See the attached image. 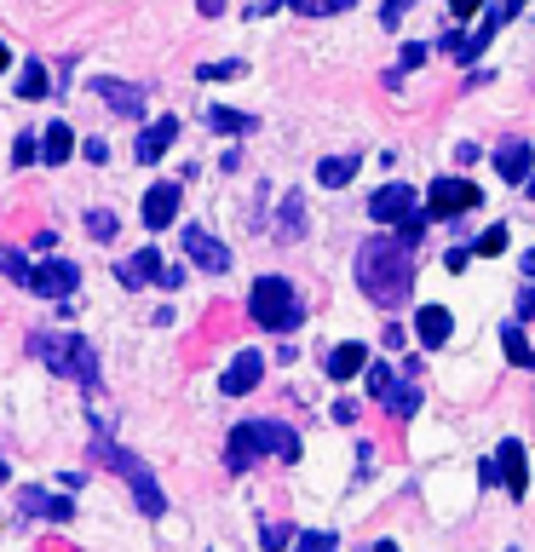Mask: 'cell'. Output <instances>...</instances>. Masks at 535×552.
<instances>
[{
	"label": "cell",
	"mask_w": 535,
	"mask_h": 552,
	"mask_svg": "<svg viewBox=\"0 0 535 552\" xmlns=\"http://www.w3.org/2000/svg\"><path fill=\"white\" fill-rule=\"evenodd\" d=\"M357 282H363V294L380 311L403 305V299L415 294V248L403 236H369L357 248Z\"/></svg>",
	"instance_id": "obj_1"
},
{
	"label": "cell",
	"mask_w": 535,
	"mask_h": 552,
	"mask_svg": "<svg viewBox=\"0 0 535 552\" xmlns=\"http://www.w3.org/2000/svg\"><path fill=\"white\" fill-rule=\"evenodd\" d=\"M93 449H98V460H104V466H110V472H116L127 489H133V501H139L144 518H162V512H167V495H162V483L150 478V466H144L139 455H127V449H116L110 437H93Z\"/></svg>",
	"instance_id": "obj_2"
},
{
	"label": "cell",
	"mask_w": 535,
	"mask_h": 552,
	"mask_svg": "<svg viewBox=\"0 0 535 552\" xmlns=\"http://www.w3.org/2000/svg\"><path fill=\"white\" fill-rule=\"evenodd\" d=\"M35 345V357L52 368V374H64L75 386H93L98 380V345L87 334H52V340H29Z\"/></svg>",
	"instance_id": "obj_3"
},
{
	"label": "cell",
	"mask_w": 535,
	"mask_h": 552,
	"mask_svg": "<svg viewBox=\"0 0 535 552\" xmlns=\"http://www.w3.org/2000/svg\"><path fill=\"white\" fill-rule=\"evenodd\" d=\"M248 311H254L259 328H271V334H288V328H300V294H294V282L288 276H259L254 294H248Z\"/></svg>",
	"instance_id": "obj_4"
},
{
	"label": "cell",
	"mask_w": 535,
	"mask_h": 552,
	"mask_svg": "<svg viewBox=\"0 0 535 552\" xmlns=\"http://www.w3.org/2000/svg\"><path fill=\"white\" fill-rule=\"evenodd\" d=\"M478 202H484V190L472 179H438L432 196H426V213L432 219H455V213H466V207H478Z\"/></svg>",
	"instance_id": "obj_5"
},
{
	"label": "cell",
	"mask_w": 535,
	"mask_h": 552,
	"mask_svg": "<svg viewBox=\"0 0 535 552\" xmlns=\"http://www.w3.org/2000/svg\"><path fill=\"white\" fill-rule=\"evenodd\" d=\"M179 242H185V259L196 265V271H208V276H225V271H231V248H225L219 236H208V230L190 225Z\"/></svg>",
	"instance_id": "obj_6"
},
{
	"label": "cell",
	"mask_w": 535,
	"mask_h": 552,
	"mask_svg": "<svg viewBox=\"0 0 535 552\" xmlns=\"http://www.w3.org/2000/svg\"><path fill=\"white\" fill-rule=\"evenodd\" d=\"M484 483H507L512 495L530 489V466H524V443H518V437H507V443L495 449V466H484Z\"/></svg>",
	"instance_id": "obj_7"
},
{
	"label": "cell",
	"mask_w": 535,
	"mask_h": 552,
	"mask_svg": "<svg viewBox=\"0 0 535 552\" xmlns=\"http://www.w3.org/2000/svg\"><path fill=\"white\" fill-rule=\"evenodd\" d=\"M75 282H81V271H75L70 259H47V265H29V288L41 299H70Z\"/></svg>",
	"instance_id": "obj_8"
},
{
	"label": "cell",
	"mask_w": 535,
	"mask_h": 552,
	"mask_svg": "<svg viewBox=\"0 0 535 552\" xmlns=\"http://www.w3.org/2000/svg\"><path fill=\"white\" fill-rule=\"evenodd\" d=\"M248 432H254V449H259V455H277V460H300V437L288 432L282 420H248Z\"/></svg>",
	"instance_id": "obj_9"
},
{
	"label": "cell",
	"mask_w": 535,
	"mask_h": 552,
	"mask_svg": "<svg viewBox=\"0 0 535 552\" xmlns=\"http://www.w3.org/2000/svg\"><path fill=\"white\" fill-rule=\"evenodd\" d=\"M409 213H415V190L409 184H386V190L369 196V219H380V225H403Z\"/></svg>",
	"instance_id": "obj_10"
},
{
	"label": "cell",
	"mask_w": 535,
	"mask_h": 552,
	"mask_svg": "<svg viewBox=\"0 0 535 552\" xmlns=\"http://www.w3.org/2000/svg\"><path fill=\"white\" fill-rule=\"evenodd\" d=\"M259 374H265V357H259V351H236L231 368L219 374V391H225V397H242V391L259 386Z\"/></svg>",
	"instance_id": "obj_11"
},
{
	"label": "cell",
	"mask_w": 535,
	"mask_h": 552,
	"mask_svg": "<svg viewBox=\"0 0 535 552\" xmlns=\"http://www.w3.org/2000/svg\"><path fill=\"white\" fill-rule=\"evenodd\" d=\"M179 219V184H150L144 190V230H167Z\"/></svg>",
	"instance_id": "obj_12"
},
{
	"label": "cell",
	"mask_w": 535,
	"mask_h": 552,
	"mask_svg": "<svg viewBox=\"0 0 535 552\" xmlns=\"http://www.w3.org/2000/svg\"><path fill=\"white\" fill-rule=\"evenodd\" d=\"M93 98H104L116 115H144V87H133V81H116V75H98V81H93Z\"/></svg>",
	"instance_id": "obj_13"
},
{
	"label": "cell",
	"mask_w": 535,
	"mask_h": 552,
	"mask_svg": "<svg viewBox=\"0 0 535 552\" xmlns=\"http://www.w3.org/2000/svg\"><path fill=\"white\" fill-rule=\"evenodd\" d=\"M535 167V144H524V138H507V144H495V173L507 184H524Z\"/></svg>",
	"instance_id": "obj_14"
},
{
	"label": "cell",
	"mask_w": 535,
	"mask_h": 552,
	"mask_svg": "<svg viewBox=\"0 0 535 552\" xmlns=\"http://www.w3.org/2000/svg\"><path fill=\"white\" fill-rule=\"evenodd\" d=\"M18 506H24L29 518H47V524H70L75 518V501L70 495H52V489H24Z\"/></svg>",
	"instance_id": "obj_15"
},
{
	"label": "cell",
	"mask_w": 535,
	"mask_h": 552,
	"mask_svg": "<svg viewBox=\"0 0 535 552\" xmlns=\"http://www.w3.org/2000/svg\"><path fill=\"white\" fill-rule=\"evenodd\" d=\"M121 288H150V282H162V253L156 248H139L133 259H121L116 265Z\"/></svg>",
	"instance_id": "obj_16"
},
{
	"label": "cell",
	"mask_w": 535,
	"mask_h": 552,
	"mask_svg": "<svg viewBox=\"0 0 535 552\" xmlns=\"http://www.w3.org/2000/svg\"><path fill=\"white\" fill-rule=\"evenodd\" d=\"M173 138H179V121H173V115H156V121H150V127L139 133V144H133V156H139V161H162Z\"/></svg>",
	"instance_id": "obj_17"
},
{
	"label": "cell",
	"mask_w": 535,
	"mask_h": 552,
	"mask_svg": "<svg viewBox=\"0 0 535 552\" xmlns=\"http://www.w3.org/2000/svg\"><path fill=\"white\" fill-rule=\"evenodd\" d=\"M363 368H369V345L346 340V345L328 351V380H351V374H363Z\"/></svg>",
	"instance_id": "obj_18"
},
{
	"label": "cell",
	"mask_w": 535,
	"mask_h": 552,
	"mask_svg": "<svg viewBox=\"0 0 535 552\" xmlns=\"http://www.w3.org/2000/svg\"><path fill=\"white\" fill-rule=\"evenodd\" d=\"M415 328H420V345H449V328H455V317L443 311V305H420V317H415Z\"/></svg>",
	"instance_id": "obj_19"
},
{
	"label": "cell",
	"mask_w": 535,
	"mask_h": 552,
	"mask_svg": "<svg viewBox=\"0 0 535 552\" xmlns=\"http://www.w3.org/2000/svg\"><path fill=\"white\" fill-rule=\"evenodd\" d=\"M380 403H386V414H392V420H415V414H420V386H415V374H409V380H392V391H386Z\"/></svg>",
	"instance_id": "obj_20"
},
{
	"label": "cell",
	"mask_w": 535,
	"mask_h": 552,
	"mask_svg": "<svg viewBox=\"0 0 535 552\" xmlns=\"http://www.w3.org/2000/svg\"><path fill=\"white\" fill-rule=\"evenodd\" d=\"M70 156H75V133L64 127V121H52L47 133H41V161L58 167V161H70Z\"/></svg>",
	"instance_id": "obj_21"
},
{
	"label": "cell",
	"mask_w": 535,
	"mask_h": 552,
	"mask_svg": "<svg viewBox=\"0 0 535 552\" xmlns=\"http://www.w3.org/2000/svg\"><path fill=\"white\" fill-rule=\"evenodd\" d=\"M254 432H248V420H242V426H236L231 432V443H225V466H231V472H248V466H254Z\"/></svg>",
	"instance_id": "obj_22"
},
{
	"label": "cell",
	"mask_w": 535,
	"mask_h": 552,
	"mask_svg": "<svg viewBox=\"0 0 535 552\" xmlns=\"http://www.w3.org/2000/svg\"><path fill=\"white\" fill-rule=\"evenodd\" d=\"M305 236V196H288L277 213V242H300Z\"/></svg>",
	"instance_id": "obj_23"
},
{
	"label": "cell",
	"mask_w": 535,
	"mask_h": 552,
	"mask_svg": "<svg viewBox=\"0 0 535 552\" xmlns=\"http://www.w3.org/2000/svg\"><path fill=\"white\" fill-rule=\"evenodd\" d=\"M501 351H507L512 368H530L535 363V345L524 340V328H518V322H507V328H501Z\"/></svg>",
	"instance_id": "obj_24"
},
{
	"label": "cell",
	"mask_w": 535,
	"mask_h": 552,
	"mask_svg": "<svg viewBox=\"0 0 535 552\" xmlns=\"http://www.w3.org/2000/svg\"><path fill=\"white\" fill-rule=\"evenodd\" d=\"M351 173H357V156H323L317 161V184H328V190L351 184Z\"/></svg>",
	"instance_id": "obj_25"
},
{
	"label": "cell",
	"mask_w": 535,
	"mask_h": 552,
	"mask_svg": "<svg viewBox=\"0 0 535 552\" xmlns=\"http://www.w3.org/2000/svg\"><path fill=\"white\" fill-rule=\"evenodd\" d=\"M208 127H213V133H254V115H242V110H208Z\"/></svg>",
	"instance_id": "obj_26"
},
{
	"label": "cell",
	"mask_w": 535,
	"mask_h": 552,
	"mask_svg": "<svg viewBox=\"0 0 535 552\" xmlns=\"http://www.w3.org/2000/svg\"><path fill=\"white\" fill-rule=\"evenodd\" d=\"M18 98H47V64H24V75H18Z\"/></svg>",
	"instance_id": "obj_27"
},
{
	"label": "cell",
	"mask_w": 535,
	"mask_h": 552,
	"mask_svg": "<svg viewBox=\"0 0 535 552\" xmlns=\"http://www.w3.org/2000/svg\"><path fill=\"white\" fill-rule=\"evenodd\" d=\"M507 225H489L484 236H472V253H484V259H495V253H507Z\"/></svg>",
	"instance_id": "obj_28"
},
{
	"label": "cell",
	"mask_w": 535,
	"mask_h": 552,
	"mask_svg": "<svg viewBox=\"0 0 535 552\" xmlns=\"http://www.w3.org/2000/svg\"><path fill=\"white\" fill-rule=\"evenodd\" d=\"M87 230H93V242H110V236H116V213H110V207H93V213H87Z\"/></svg>",
	"instance_id": "obj_29"
},
{
	"label": "cell",
	"mask_w": 535,
	"mask_h": 552,
	"mask_svg": "<svg viewBox=\"0 0 535 552\" xmlns=\"http://www.w3.org/2000/svg\"><path fill=\"white\" fill-rule=\"evenodd\" d=\"M363 380H369V391H374V397H386V391H392V380H397V368L374 363V368H363Z\"/></svg>",
	"instance_id": "obj_30"
},
{
	"label": "cell",
	"mask_w": 535,
	"mask_h": 552,
	"mask_svg": "<svg viewBox=\"0 0 535 552\" xmlns=\"http://www.w3.org/2000/svg\"><path fill=\"white\" fill-rule=\"evenodd\" d=\"M196 75H202V81H236V75H242V58H225V64H202Z\"/></svg>",
	"instance_id": "obj_31"
},
{
	"label": "cell",
	"mask_w": 535,
	"mask_h": 552,
	"mask_svg": "<svg viewBox=\"0 0 535 552\" xmlns=\"http://www.w3.org/2000/svg\"><path fill=\"white\" fill-rule=\"evenodd\" d=\"M420 64H426V46L409 41V46H403V58H397V69H392V87H397V75H403V69H420Z\"/></svg>",
	"instance_id": "obj_32"
},
{
	"label": "cell",
	"mask_w": 535,
	"mask_h": 552,
	"mask_svg": "<svg viewBox=\"0 0 535 552\" xmlns=\"http://www.w3.org/2000/svg\"><path fill=\"white\" fill-rule=\"evenodd\" d=\"M0 271H6V276H18V282H29V265H24V253H12V248H0Z\"/></svg>",
	"instance_id": "obj_33"
},
{
	"label": "cell",
	"mask_w": 535,
	"mask_h": 552,
	"mask_svg": "<svg viewBox=\"0 0 535 552\" xmlns=\"http://www.w3.org/2000/svg\"><path fill=\"white\" fill-rule=\"evenodd\" d=\"M12 161H18V167H29V161H41V138H18V150H12Z\"/></svg>",
	"instance_id": "obj_34"
},
{
	"label": "cell",
	"mask_w": 535,
	"mask_h": 552,
	"mask_svg": "<svg viewBox=\"0 0 535 552\" xmlns=\"http://www.w3.org/2000/svg\"><path fill=\"white\" fill-rule=\"evenodd\" d=\"M288 541H294V529H288V524H265V547H271V552H282Z\"/></svg>",
	"instance_id": "obj_35"
},
{
	"label": "cell",
	"mask_w": 535,
	"mask_h": 552,
	"mask_svg": "<svg viewBox=\"0 0 535 552\" xmlns=\"http://www.w3.org/2000/svg\"><path fill=\"white\" fill-rule=\"evenodd\" d=\"M300 552H334V535L311 529V535H300Z\"/></svg>",
	"instance_id": "obj_36"
},
{
	"label": "cell",
	"mask_w": 535,
	"mask_h": 552,
	"mask_svg": "<svg viewBox=\"0 0 535 552\" xmlns=\"http://www.w3.org/2000/svg\"><path fill=\"white\" fill-rule=\"evenodd\" d=\"M346 6H357V0H311L305 12H311V18H328V12H346Z\"/></svg>",
	"instance_id": "obj_37"
},
{
	"label": "cell",
	"mask_w": 535,
	"mask_h": 552,
	"mask_svg": "<svg viewBox=\"0 0 535 552\" xmlns=\"http://www.w3.org/2000/svg\"><path fill=\"white\" fill-rule=\"evenodd\" d=\"M81 156L93 161V167H104V161H110V150H104V138H87V144H81Z\"/></svg>",
	"instance_id": "obj_38"
},
{
	"label": "cell",
	"mask_w": 535,
	"mask_h": 552,
	"mask_svg": "<svg viewBox=\"0 0 535 552\" xmlns=\"http://www.w3.org/2000/svg\"><path fill=\"white\" fill-rule=\"evenodd\" d=\"M403 12H409V0H386V12H380V23H386V29H397V18H403Z\"/></svg>",
	"instance_id": "obj_39"
},
{
	"label": "cell",
	"mask_w": 535,
	"mask_h": 552,
	"mask_svg": "<svg viewBox=\"0 0 535 552\" xmlns=\"http://www.w3.org/2000/svg\"><path fill=\"white\" fill-rule=\"evenodd\" d=\"M518 317H535V282H524V288H518Z\"/></svg>",
	"instance_id": "obj_40"
},
{
	"label": "cell",
	"mask_w": 535,
	"mask_h": 552,
	"mask_svg": "<svg viewBox=\"0 0 535 552\" xmlns=\"http://www.w3.org/2000/svg\"><path fill=\"white\" fill-rule=\"evenodd\" d=\"M478 6H484V0H449V12H455V18H472Z\"/></svg>",
	"instance_id": "obj_41"
},
{
	"label": "cell",
	"mask_w": 535,
	"mask_h": 552,
	"mask_svg": "<svg viewBox=\"0 0 535 552\" xmlns=\"http://www.w3.org/2000/svg\"><path fill=\"white\" fill-rule=\"evenodd\" d=\"M196 12H208L213 18V12H225V0H196Z\"/></svg>",
	"instance_id": "obj_42"
},
{
	"label": "cell",
	"mask_w": 535,
	"mask_h": 552,
	"mask_svg": "<svg viewBox=\"0 0 535 552\" xmlns=\"http://www.w3.org/2000/svg\"><path fill=\"white\" fill-rule=\"evenodd\" d=\"M518 6H524V0H501V12H507V18H512V12H518Z\"/></svg>",
	"instance_id": "obj_43"
},
{
	"label": "cell",
	"mask_w": 535,
	"mask_h": 552,
	"mask_svg": "<svg viewBox=\"0 0 535 552\" xmlns=\"http://www.w3.org/2000/svg\"><path fill=\"white\" fill-rule=\"evenodd\" d=\"M524 271H530V276H535V248H530V253H524Z\"/></svg>",
	"instance_id": "obj_44"
},
{
	"label": "cell",
	"mask_w": 535,
	"mask_h": 552,
	"mask_svg": "<svg viewBox=\"0 0 535 552\" xmlns=\"http://www.w3.org/2000/svg\"><path fill=\"white\" fill-rule=\"evenodd\" d=\"M282 6H294V12H305V6H311V0H282Z\"/></svg>",
	"instance_id": "obj_45"
},
{
	"label": "cell",
	"mask_w": 535,
	"mask_h": 552,
	"mask_svg": "<svg viewBox=\"0 0 535 552\" xmlns=\"http://www.w3.org/2000/svg\"><path fill=\"white\" fill-rule=\"evenodd\" d=\"M6 58H12V52H6V41H0V69H6Z\"/></svg>",
	"instance_id": "obj_46"
},
{
	"label": "cell",
	"mask_w": 535,
	"mask_h": 552,
	"mask_svg": "<svg viewBox=\"0 0 535 552\" xmlns=\"http://www.w3.org/2000/svg\"><path fill=\"white\" fill-rule=\"evenodd\" d=\"M0 478H6V460H0Z\"/></svg>",
	"instance_id": "obj_47"
},
{
	"label": "cell",
	"mask_w": 535,
	"mask_h": 552,
	"mask_svg": "<svg viewBox=\"0 0 535 552\" xmlns=\"http://www.w3.org/2000/svg\"><path fill=\"white\" fill-rule=\"evenodd\" d=\"M530 196H535V179H530Z\"/></svg>",
	"instance_id": "obj_48"
},
{
	"label": "cell",
	"mask_w": 535,
	"mask_h": 552,
	"mask_svg": "<svg viewBox=\"0 0 535 552\" xmlns=\"http://www.w3.org/2000/svg\"><path fill=\"white\" fill-rule=\"evenodd\" d=\"M507 552H518V547H507Z\"/></svg>",
	"instance_id": "obj_49"
}]
</instances>
